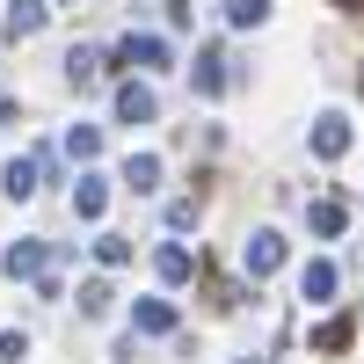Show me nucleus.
<instances>
[{
    "instance_id": "nucleus-1",
    "label": "nucleus",
    "mask_w": 364,
    "mask_h": 364,
    "mask_svg": "<svg viewBox=\"0 0 364 364\" xmlns=\"http://www.w3.org/2000/svg\"><path fill=\"white\" fill-rule=\"evenodd\" d=\"M109 66H124V73H168L175 66V44L168 37H146V29H124V37L109 44Z\"/></svg>"
},
{
    "instance_id": "nucleus-2",
    "label": "nucleus",
    "mask_w": 364,
    "mask_h": 364,
    "mask_svg": "<svg viewBox=\"0 0 364 364\" xmlns=\"http://www.w3.org/2000/svg\"><path fill=\"white\" fill-rule=\"evenodd\" d=\"M284 255H291V248H284V233H277V226H255V233H248V248H240V269L262 284V277H277V269H284Z\"/></svg>"
},
{
    "instance_id": "nucleus-3",
    "label": "nucleus",
    "mask_w": 364,
    "mask_h": 364,
    "mask_svg": "<svg viewBox=\"0 0 364 364\" xmlns=\"http://www.w3.org/2000/svg\"><path fill=\"white\" fill-rule=\"evenodd\" d=\"M109 109H117V124H154V117H161V95H154L146 80H117Z\"/></svg>"
},
{
    "instance_id": "nucleus-4",
    "label": "nucleus",
    "mask_w": 364,
    "mask_h": 364,
    "mask_svg": "<svg viewBox=\"0 0 364 364\" xmlns=\"http://www.w3.org/2000/svg\"><path fill=\"white\" fill-rule=\"evenodd\" d=\"M44 168H51V154H44V146H29L22 161H8V175H0V190H8L15 204H22V197H37V182H44Z\"/></svg>"
},
{
    "instance_id": "nucleus-5",
    "label": "nucleus",
    "mask_w": 364,
    "mask_h": 364,
    "mask_svg": "<svg viewBox=\"0 0 364 364\" xmlns=\"http://www.w3.org/2000/svg\"><path fill=\"white\" fill-rule=\"evenodd\" d=\"M350 154V117L343 109H321L314 117V161H343Z\"/></svg>"
},
{
    "instance_id": "nucleus-6",
    "label": "nucleus",
    "mask_w": 364,
    "mask_h": 364,
    "mask_svg": "<svg viewBox=\"0 0 364 364\" xmlns=\"http://www.w3.org/2000/svg\"><path fill=\"white\" fill-rule=\"evenodd\" d=\"M44 22H51V0H8V44H29V37H44Z\"/></svg>"
},
{
    "instance_id": "nucleus-7",
    "label": "nucleus",
    "mask_w": 364,
    "mask_h": 364,
    "mask_svg": "<svg viewBox=\"0 0 364 364\" xmlns=\"http://www.w3.org/2000/svg\"><path fill=\"white\" fill-rule=\"evenodd\" d=\"M336 284H343V269L328 262V255H314L306 269H299V299H306V306H328V299H336Z\"/></svg>"
},
{
    "instance_id": "nucleus-8",
    "label": "nucleus",
    "mask_w": 364,
    "mask_h": 364,
    "mask_svg": "<svg viewBox=\"0 0 364 364\" xmlns=\"http://www.w3.org/2000/svg\"><path fill=\"white\" fill-rule=\"evenodd\" d=\"M0 269H8V277H15V284H22V277H29V284H37V277H44V269H51V248H44V240H15V248H8V255H0Z\"/></svg>"
},
{
    "instance_id": "nucleus-9",
    "label": "nucleus",
    "mask_w": 364,
    "mask_h": 364,
    "mask_svg": "<svg viewBox=\"0 0 364 364\" xmlns=\"http://www.w3.org/2000/svg\"><path fill=\"white\" fill-rule=\"evenodd\" d=\"M102 73H109V58H102V51H87V44L66 51V80L80 87V95H87V87H102Z\"/></svg>"
},
{
    "instance_id": "nucleus-10",
    "label": "nucleus",
    "mask_w": 364,
    "mask_h": 364,
    "mask_svg": "<svg viewBox=\"0 0 364 364\" xmlns=\"http://www.w3.org/2000/svg\"><path fill=\"white\" fill-rule=\"evenodd\" d=\"M102 211H109V182H102V175H80V182H73V219L95 226Z\"/></svg>"
},
{
    "instance_id": "nucleus-11",
    "label": "nucleus",
    "mask_w": 364,
    "mask_h": 364,
    "mask_svg": "<svg viewBox=\"0 0 364 364\" xmlns=\"http://www.w3.org/2000/svg\"><path fill=\"white\" fill-rule=\"evenodd\" d=\"M190 80H197V95H226V51H219V44H204V51H197V66H190Z\"/></svg>"
},
{
    "instance_id": "nucleus-12",
    "label": "nucleus",
    "mask_w": 364,
    "mask_h": 364,
    "mask_svg": "<svg viewBox=\"0 0 364 364\" xmlns=\"http://www.w3.org/2000/svg\"><path fill=\"white\" fill-rule=\"evenodd\" d=\"M132 336H175V306L168 299H139L132 306Z\"/></svg>"
},
{
    "instance_id": "nucleus-13",
    "label": "nucleus",
    "mask_w": 364,
    "mask_h": 364,
    "mask_svg": "<svg viewBox=\"0 0 364 364\" xmlns=\"http://www.w3.org/2000/svg\"><path fill=\"white\" fill-rule=\"evenodd\" d=\"M350 343H357V321H350V314H328V321L314 328V350H321V357H343Z\"/></svg>"
},
{
    "instance_id": "nucleus-14",
    "label": "nucleus",
    "mask_w": 364,
    "mask_h": 364,
    "mask_svg": "<svg viewBox=\"0 0 364 364\" xmlns=\"http://www.w3.org/2000/svg\"><path fill=\"white\" fill-rule=\"evenodd\" d=\"M306 226H314L321 240H336V233L350 226V211H343V197H314V204H306Z\"/></svg>"
},
{
    "instance_id": "nucleus-15",
    "label": "nucleus",
    "mask_w": 364,
    "mask_h": 364,
    "mask_svg": "<svg viewBox=\"0 0 364 364\" xmlns=\"http://www.w3.org/2000/svg\"><path fill=\"white\" fill-rule=\"evenodd\" d=\"M154 269H161V284H190V277H197V255L182 248V240H168V248L154 255Z\"/></svg>"
},
{
    "instance_id": "nucleus-16",
    "label": "nucleus",
    "mask_w": 364,
    "mask_h": 364,
    "mask_svg": "<svg viewBox=\"0 0 364 364\" xmlns=\"http://www.w3.org/2000/svg\"><path fill=\"white\" fill-rule=\"evenodd\" d=\"M124 190H132V197H154V190H161V154H132V161H124Z\"/></svg>"
},
{
    "instance_id": "nucleus-17",
    "label": "nucleus",
    "mask_w": 364,
    "mask_h": 364,
    "mask_svg": "<svg viewBox=\"0 0 364 364\" xmlns=\"http://www.w3.org/2000/svg\"><path fill=\"white\" fill-rule=\"evenodd\" d=\"M66 154H73V161L87 168V161L102 154V124H73V132H66Z\"/></svg>"
},
{
    "instance_id": "nucleus-18",
    "label": "nucleus",
    "mask_w": 364,
    "mask_h": 364,
    "mask_svg": "<svg viewBox=\"0 0 364 364\" xmlns=\"http://www.w3.org/2000/svg\"><path fill=\"white\" fill-rule=\"evenodd\" d=\"M109 299H117L109 277H87V284H80V314H87V321H102V314H109Z\"/></svg>"
},
{
    "instance_id": "nucleus-19",
    "label": "nucleus",
    "mask_w": 364,
    "mask_h": 364,
    "mask_svg": "<svg viewBox=\"0 0 364 364\" xmlns=\"http://www.w3.org/2000/svg\"><path fill=\"white\" fill-rule=\"evenodd\" d=\"M226 22L233 29H262L269 22V0H226Z\"/></svg>"
},
{
    "instance_id": "nucleus-20",
    "label": "nucleus",
    "mask_w": 364,
    "mask_h": 364,
    "mask_svg": "<svg viewBox=\"0 0 364 364\" xmlns=\"http://www.w3.org/2000/svg\"><path fill=\"white\" fill-rule=\"evenodd\" d=\"M95 262H102V269H124V262H132V240H124V233H102V240H95Z\"/></svg>"
},
{
    "instance_id": "nucleus-21",
    "label": "nucleus",
    "mask_w": 364,
    "mask_h": 364,
    "mask_svg": "<svg viewBox=\"0 0 364 364\" xmlns=\"http://www.w3.org/2000/svg\"><path fill=\"white\" fill-rule=\"evenodd\" d=\"M197 219H204V204H197V197H175V204H168V226H175V233H190Z\"/></svg>"
},
{
    "instance_id": "nucleus-22",
    "label": "nucleus",
    "mask_w": 364,
    "mask_h": 364,
    "mask_svg": "<svg viewBox=\"0 0 364 364\" xmlns=\"http://www.w3.org/2000/svg\"><path fill=\"white\" fill-rule=\"evenodd\" d=\"M0 357H8V364H22V357H29V336H15V328H8V336H0Z\"/></svg>"
},
{
    "instance_id": "nucleus-23",
    "label": "nucleus",
    "mask_w": 364,
    "mask_h": 364,
    "mask_svg": "<svg viewBox=\"0 0 364 364\" xmlns=\"http://www.w3.org/2000/svg\"><path fill=\"white\" fill-rule=\"evenodd\" d=\"M328 8H364V0H328Z\"/></svg>"
},
{
    "instance_id": "nucleus-24",
    "label": "nucleus",
    "mask_w": 364,
    "mask_h": 364,
    "mask_svg": "<svg viewBox=\"0 0 364 364\" xmlns=\"http://www.w3.org/2000/svg\"><path fill=\"white\" fill-rule=\"evenodd\" d=\"M357 95H364V73H357Z\"/></svg>"
},
{
    "instance_id": "nucleus-25",
    "label": "nucleus",
    "mask_w": 364,
    "mask_h": 364,
    "mask_svg": "<svg viewBox=\"0 0 364 364\" xmlns=\"http://www.w3.org/2000/svg\"><path fill=\"white\" fill-rule=\"evenodd\" d=\"M58 8H66V0H58Z\"/></svg>"
}]
</instances>
